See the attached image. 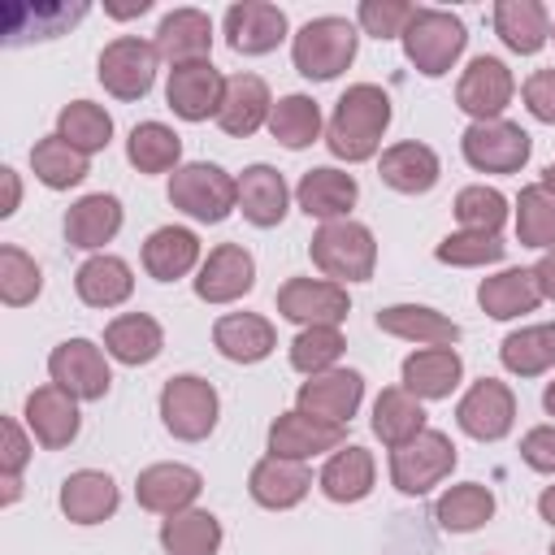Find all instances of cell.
I'll list each match as a JSON object with an SVG mask.
<instances>
[{"mask_svg":"<svg viewBox=\"0 0 555 555\" xmlns=\"http://www.w3.org/2000/svg\"><path fill=\"white\" fill-rule=\"evenodd\" d=\"M356 48H360V35L347 17H312L291 35V61L312 82L338 78L356 61Z\"/></svg>","mask_w":555,"mask_h":555,"instance_id":"cell-3","label":"cell"},{"mask_svg":"<svg viewBox=\"0 0 555 555\" xmlns=\"http://www.w3.org/2000/svg\"><path fill=\"white\" fill-rule=\"evenodd\" d=\"M347 447V425H330V421H317L299 408L282 412L273 425H269V455H282V460H312V455H325V451H338Z\"/></svg>","mask_w":555,"mask_h":555,"instance_id":"cell-15","label":"cell"},{"mask_svg":"<svg viewBox=\"0 0 555 555\" xmlns=\"http://www.w3.org/2000/svg\"><path fill=\"white\" fill-rule=\"evenodd\" d=\"M121 230V199L117 195H82L69 204L65 212V243L69 247H82V251H104V243H113Z\"/></svg>","mask_w":555,"mask_h":555,"instance_id":"cell-27","label":"cell"},{"mask_svg":"<svg viewBox=\"0 0 555 555\" xmlns=\"http://www.w3.org/2000/svg\"><path fill=\"white\" fill-rule=\"evenodd\" d=\"M308 251H312V264H317L330 282H338V286H347V282H369L373 269H377V238H373V230H369L364 221H351V217L325 221V225L312 234Z\"/></svg>","mask_w":555,"mask_h":555,"instance_id":"cell-2","label":"cell"},{"mask_svg":"<svg viewBox=\"0 0 555 555\" xmlns=\"http://www.w3.org/2000/svg\"><path fill=\"white\" fill-rule=\"evenodd\" d=\"M364 399V377L356 369H330V373H317L299 386L295 395V408L317 416V421H330V425H347L356 416Z\"/></svg>","mask_w":555,"mask_h":555,"instance_id":"cell-18","label":"cell"},{"mask_svg":"<svg viewBox=\"0 0 555 555\" xmlns=\"http://www.w3.org/2000/svg\"><path fill=\"white\" fill-rule=\"evenodd\" d=\"M373 477H377L373 451L347 442V447H338V451L325 460L317 486H321V494H325L330 503H360V499H369Z\"/></svg>","mask_w":555,"mask_h":555,"instance_id":"cell-35","label":"cell"},{"mask_svg":"<svg viewBox=\"0 0 555 555\" xmlns=\"http://www.w3.org/2000/svg\"><path fill=\"white\" fill-rule=\"evenodd\" d=\"M520 95H525V108H529L538 121L555 126V69H533V74L525 78Z\"/></svg>","mask_w":555,"mask_h":555,"instance_id":"cell-54","label":"cell"},{"mask_svg":"<svg viewBox=\"0 0 555 555\" xmlns=\"http://www.w3.org/2000/svg\"><path fill=\"white\" fill-rule=\"evenodd\" d=\"M48 377H52L65 395H74L78 403H95V399H104L108 386H113L108 351H104L100 343H91V338H65V343H56L52 356H48Z\"/></svg>","mask_w":555,"mask_h":555,"instance_id":"cell-7","label":"cell"},{"mask_svg":"<svg viewBox=\"0 0 555 555\" xmlns=\"http://www.w3.org/2000/svg\"><path fill=\"white\" fill-rule=\"evenodd\" d=\"M356 199H360L356 178H351L347 169H334V165L308 169V173L299 178V186H295V204H299L308 217H317L321 225H325V221H343V217L356 208Z\"/></svg>","mask_w":555,"mask_h":555,"instance_id":"cell-23","label":"cell"},{"mask_svg":"<svg viewBox=\"0 0 555 555\" xmlns=\"http://www.w3.org/2000/svg\"><path fill=\"white\" fill-rule=\"evenodd\" d=\"M221 399L208 377L199 373H178L160 386V425L182 438V442H204L217 429Z\"/></svg>","mask_w":555,"mask_h":555,"instance_id":"cell-6","label":"cell"},{"mask_svg":"<svg viewBox=\"0 0 555 555\" xmlns=\"http://www.w3.org/2000/svg\"><path fill=\"white\" fill-rule=\"evenodd\" d=\"M490 17H494V35L520 56L542 52V43L551 39V17L538 0H499Z\"/></svg>","mask_w":555,"mask_h":555,"instance_id":"cell-38","label":"cell"},{"mask_svg":"<svg viewBox=\"0 0 555 555\" xmlns=\"http://www.w3.org/2000/svg\"><path fill=\"white\" fill-rule=\"evenodd\" d=\"M286 13L269 0H238L225 9V43L238 56H264L286 39Z\"/></svg>","mask_w":555,"mask_h":555,"instance_id":"cell-16","label":"cell"},{"mask_svg":"<svg viewBox=\"0 0 555 555\" xmlns=\"http://www.w3.org/2000/svg\"><path fill=\"white\" fill-rule=\"evenodd\" d=\"M347 338L338 325H304L295 338H291V369L317 377V373H330L338 369V356H343Z\"/></svg>","mask_w":555,"mask_h":555,"instance_id":"cell-48","label":"cell"},{"mask_svg":"<svg viewBox=\"0 0 555 555\" xmlns=\"http://www.w3.org/2000/svg\"><path fill=\"white\" fill-rule=\"evenodd\" d=\"M516 238L538 251L555 247V195L542 182L520 186V195H516Z\"/></svg>","mask_w":555,"mask_h":555,"instance_id":"cell-47","label":"cell"},{"mask_svg":"<svg viewBox=\"0 0 555 555\" xmlns=\"http://www.w3.org/2000/svg\"><path fill=\"white\" fill-rule=\"evenodd\" d=\"M542 408L555 416V382H546V390H542Z\"/></svg>","mask_w":555,"mask_h":555,"instance_id":"cell-61","label":"cell"},{"mask_svg":"<svg viewBox=\"0 0 555 555\" xmlns=\"http://www.w3.org/2000/svg\"><path fill=\"white\" fill-rule=\"evenodd\" d=\"M425 425V403L416 395H408L403 386H386L377 399H373V434L395 451L403 442H412Z\"/></svg>","mask_w":555,"mask_h":555,"instance_id":"cell-39","label":"cell"},{"mask_svg":"<svg viewBox=\"0 0 555 555\" xmlns=\"http://www.w3.org/2000/svg\"><path fill=\"white\" fill-rule=\"evenodd\" d=\"M199 264V238L186 225H160L143 238V269L156 282H178Z\"/></svg>","mask_w":555,"mask_h":555,"instance_id":"cell-32","label":"cell"},{"mask_svg":"<svg viewBox=\"0 0 555 555\" xmlns=\"http://www.w3.org/2000/svg\"><path fill=\"white\" fill-rule=\"evenodd\" d=\"M169 204L182 208L191 221L217 225L238 208V178H230L221 165L191 160L169 173Z\"/></svg>","mask_w":555,"mask_h":555,"instance_id":"cell-5","label":"cell"},{"mask_svg":"<svg viewBox=\"0 0 555 555\" xmlns=\"http://www.w3.org/2000/svg\"><path fill=\"white\" fill-rule=\"evenodd\" d=\"M477 304L494 321H516V317H525V312H533L542 304V291H538L533 269H503L494 278H481Z\"/></svg>","mask_w":555,"mask_h":555,"instance_id":"cell-37","label":"cell"},{"mask_svg":"<svg viewBox=\"0 0 555 555\" xmlns=\"http://www.w3.org/2000/svg\"><path fill=\"white\" fill-rule=\"evenodd\" d=\"M542 186H546V191H551V195H555V160H551V165H546V173H542Z\"/></svg>","mask_w":555,"mask_h":555,"instance_id":"cell-62","label":"cell"},{"mask_svg":"<svg viewBox=\"0 0 555 555\" xmlns=\"http://www.w3.org/2000/svg\"><path fill=\"white\" fill-rule=\"evenodd\" d=\"M160 347H165V330L147 312H121V317H113L104 325V351L117 364H130V369L152 364L160 356Z\"/></svg>","mask_w":555,"mask_h":555,"instance_id":"cell-34","label":"cell"},{"mask_svg":"<svg viewBox=\"0 0 555 555\" xmlns=\"http://www.w3.org/2000/svg\"><path fill=\"white\" fill-rule=\"evenodd\" d=\"M551 39H555V22H551Z\"/></svg>","mask_w":555,"mask_h":555,"instance_id":"cell-63","label":"cell"},{"mask_svg":"<svg viewBox=\"0 0 555 555\" xmlns=\"http://www.w3.org/2000/svg\"><path fill=\"white\" fill-rule=\"evenodd\" d=\"M390 126V95L377 87V82H356L338 95L334 113H330V126H325V147L347 160V165H360L369 156H377L382 147V134Z\"/></svg>","mask_w":555,"mask_h":555,"instance_id":"cell-1","label":"cell"},{"mask_svg":"<svg viewBox=\"0 0 555 555\" xmlns=\"http://www.w3.org/2000/svg\"><path fill=\"white\" fill-rule=\"evenodd\" d=\"M87 160H91V156H82L78 147H69L61 134H48V139H39V143L30 147V169H35V178H39L48 191H69V186H78V182L87 178Z\"/></svg>","mask_w":555,"mask_h":555,"instance_id":"cell-46","label":"cell"},{"mask_svg":"<svg viewBox=\"0 0 555 555\" xmlns=\"http://www.w3.org/2000/svg\"><path fill=\"white\" fill-rule=\"evenodd\" d=\"M499 360L507 373L516 377H538L555 364V321L546 325H525V330H512L503 343H499Z\"/></svg>","mask_w":555,"mask_h":555,"instance_id":"cell-42","label":"cell"},{"mask_svg":"<svg viewBox=\"0 0 555 555\" xmlns=\"http://www.w3.org/2000/svg\"><path fill=\"white\" fill-rule=\"evenodd\" d=\"M61 512L74 520V525H100L117 512L121 494H117V481L100 468H78L61 481Z\"/></svg>","mask_w":555,"mask_h":555,"instance_id":"cell-30","label":"cell"},{"mask_svg":"<svg viewBox=\"0 0 555 555\" xmlns=\"http://www.w3.org/2000/svg\"><path fill=\"white\" fill-rule=\"evenodd\" d=\"M0 182H4V204H0V217H13L17 212V204H22V182H17V173L4 165L0 169Z\"/></svg>","mask_w":555,"mask_h":555,"instance_id":"cell-57","label":"cell"},{"mask_svg":"<svg viewBox=\"0 0 555 555\" xmlns=\"http://www.w3.org/2000/svg\"><path fill=\"white\" fill-rule=\"evenodd\" d=\"M269 113H273V95H269V87H264L260 74H234V78H225V95H221V108H217V126H221L230 139L256 134L260 126H269Z\"/></svg>","mask_w":555,"mask_h":555,"instance_id":"cell-22","label":"cell"},{"mask_svg":"<svg viewBox=\"0 0 555 555\" xmlns=\"http://www.w3.org/2000/svg\"><path fill=\"white\" fill-rule=\"evenodd\" d=\"M412 13H416V4H408V0H360L356 22L373 39H403Z\"/></svg>","mask_w":555,"mask_h":555,"instance_id":"cell-52","label":"cell"},{"mask_svg":"<svg viewBox=\"0 0 555 555\" xmlns=\"http://www.w3.org/2000/svg\"><path fill=\"white\" fill-rule=\"evenodd\" d=\"M56 134H61L69 147H78L82 156H95V152H104L108 139H113V117H108L104 104H95V100H74V104L61 108Z\"/></svg>","mask_w":555,"mask_h":555,"instance_id":"cell-44","label":"cell"},{"mask_svg":"<svg viewBox=\"0 0 555 555\" xmlns=\"http://www.w3.org/2000/svg\"><path fill=\"white\" fill-rule=\"evenodd\" d=\"M4 434V447H0V477H22V468L30 464V438H26V425L4 416L0 425Z\"/></svg>","mask_w":555,"mask_h":555,"instance_id":"cell-53","label":"cell"},{"mask_svg":"<svg viewBox=\"0 0 555 555\" xmlns=\"http://www.w3.org/2000/svg\"><path fill=\"white\" fill-rule=\"evenodd\" d=\"M126 156L139 173H169L182 160V139L165 121H139L126 139Z\"/></svg>","mask_w":555,"mask_h":555,"instance_id":"cell-45","label":"cell"},{"mask_svg":"<svg viewBox=\"0 0 555 555\" xmlns=\"http://www.w3.org/2000/svg\"><path fill=\"white\" fill-rule=\"evenodd\" d=\"M212 347L234 364H260L278 347V334L260 312H225L212 325Z\"/></svg>","mask_w":555,"mask_h":555,"instance_id":"cell-33","label":"cell"},{"mask_svg":"<svg viewBox=\"0 0 555 555\" xmlns=\"http://www.w3.org/2000/svg\"><path fill=\"white\" fill-rule=\"evenodd\" d=\"M26 429L35 434V442L39 447H48V451H61V447H69L74 438H78V429H82V416H78V399L74 395H65L56 382H48V386H35L30 395H26Z\"/></svg>","mask_w":555,"mask_h":555,"instance_id":"cell-19","label":"cell"},{"mask_svg":"<svg viewBox=\"0 0 555 555\" xmlns=\"http://www.w3.org/2000/svg\"><path fill=\"white\" fill-rule=\"evenodd\" d=\"M199 490H204V477L191 464H147L134 477L139 507L143 512H156V516H173V512L195 507Z\"/></svg>","mask_w":555,"mask_h":555,"instance_id":"cell-20","label":"cell"},{"mask_svg":"<svg viewBox=\"0 0 555 555\" xmlns=\"http://www.w3.org/2000/svg\"><path fill=\"white\" fill-rule=\"evenodd\" d=\"M39 291H43V273H39L35 256H26L22 247L4 243L0 247V299L9 308H26V304L39 299Z\"/></svg>","mask_w":555,"mask_h":555,"instance_id":"cell-50","label":"cell"},{"mask_svg":"<svg viewBox=\"0 0 555 555\" xmlns=\"http://www.w3.org/2000/svg\"><path fill=\"white\" fill-rule=\"evenodd\" d=\"M533 278H538V291H542V299H551V304H555V247L538 256V264H533Z\"/></svg>","mask_w":555,"mask_h":555,"instance_id":"cell-56","label":"cell"},{"mask_svg":"<svg viewBox=\"0 0 555 555\" xmlns=\"http://www.w3.org/2000/svg\"><path fill=\"white\" fill-rule=\"evenodd\" d=\"M399 43H403V56L416 65V74L442 78V74H451V65L464 56L468 30H464V22H460L455 13H447V9H416Z\"/></svg>","mask_w":555,"mask_h":555,"instance_id":"cell-4","label":"cell"},{"mask_svg":"<svg viewBox=\"0 0 555 555\" xmlns=\"http://www.w3.org/2000/svg\"><path fill=\"white\" fill-rule=\"evenodd\" d=\"M377 330L390 334V338H403V343H416V347H455L460 338V325L451 317H442L438 308H425V304H390L377 312Z\"/></svg>","mask_w":555,"mask_h":555,"instance_id":"cell-29","label":"cell"},{"mask_svg":"<svg viewBox=\"0 0 555 555\" xmlns=\"http://www.w3.org/2000/svg\"><path fill=\"white\" fill-rule=\"evenodd\" d=\"M455 425H460L468 438H477V442H499V438H507L512 425H516V395H512V386L499 382V377L473 382V386L460 395V403H455Z\"/></svg>","mask_w":555,"mask_h":555,"instance_id":"cell-11","label":"cell"},{"mask_svg":"<svg viewBox=\"0 0 555 555\" xmlns=\"http://www.w3.org/2000/svg\"><path fill=\"white\" fill-rule=\"evenodd\" d=\"M278 312L286 321L304 325H343L351 312L347 286L330 282V278H286L278 291Z\"/></svg>","mask_w":555,"mask_h":555,"instance_id":"cell-12","label":"cell"},{"mask_svg":"<svg viewBox=\"0 0 555 555\" xmlns=\"http://www.w3.org/2000/svg\"><path fill=\"white\" fill-rule=\"evenodd\" d=\"M455 468V442L442 429H421L412 442L390 451V481L403 494H429Z\"/></svg>","mask_w":555,"mask_h":555,"instance_id":"cell-8","label":"cell"},{"mask_svg":"<svg viewBox=\"0 0 555 555\" xmlns=\"http://www.w3.org/2000/svg\"><path fill=\"white\" fill-rule=\"evenodd\" d=\"M269 134H273L282 147H291V152L317 143V139H321V108H317V100L304 95V91H291V95L273 100Z\"/></svg>","mask_w":555,"mask_h":555,"instance_id":"cell-43","label":"cell"},{"mask_svg":"<svg viewBox=\"0 0 555 555\" xmlns=\"http://www.w3.org/2000/svg\"><path fill=\"white\" fill-rule=\"evenodd\" d=\"M512 95H516V78L499 56H473L455 82V104L473 121H499Z\"/></svg>","mask_w":555,"mask_h":555,"instance_id":"cell-13","label":"cell"},{"mask_svg":"<svg viewBox=\"0 0 555 555\" xmlns=\"http://www.w3.org/2000/svg\"><path fill=\"white\" fill-rule=\"evenodd\" d=\"M399 377H403V390L416 395L421 403L447 399V395L460 386V377H464V360H460L455 347H416V351L403 360Z\"/></svg>","mask_w":555,"mask_h":555,"instance_id":"cell-26","label":"cell"},{"mask_svg":"<svg viewBox=\"0 0 555 555\" xmlns=\"http://www.w3.org/2000/svg\"><path fill=\"white\" fill-rule=\"evenodd\" d=\"M87 17V4L74 0H48V4H9L4 9V43L9 48H22L30 39H56L65 35L69 26H78Z\"/></svg>","mask_w":555,"mask_h":555,"instance_id":"cell-25","label":"cell"},{"mask_svg":"<svg viewBox=\"0 0 555 555\" xmlns=\"http://www.w3.org/2000/svg\"><path fill=\"white\" fill-rule=\"evenodd\" d=\"M520 460L533 473H555V425H538L520 438Z\"/></svg>","mask_w":555,"mask_h":555,"instance_id":"cell-55","label":"cell"},{"mask_svg":"<svg viewBox=\"0 0 555 555\" xmlns=\"http://www.w3.org/2000/svg\"><path fill=\"white\" fill-rule=\"evenodd\" d=\"M247 490H251V499H256L260 507H269V512H286V507L304 503V494L312 490V473H308V464H299V460L264 455V460L251 464V473H247Z\"/></svg>","mask_w":555,"mask_h":555,"instance_id":"cell-24","label":"cell"},{"mask_svg":"<svg viewBox=\"0 0 555 555\" xmlns=\"http://www.w3.org/2000/svg\"><path fill=\"white\" fill-rule=\"evenodd\" d=\"M156 61H160L156 43H147L139 35H121V39L104 43V52L95 61V78L117 100H143L156 82Z\"/></svg>","mask_w":555,"mask_h":555,"instance_id":"cell-10","label":"cell"},{"mask_svg":"<svg viewBox=\"0 0 555 555\" xmlns=\"http://www.w3.org/2000/svg\"><path fill=\"white\" fill-rule=\"evenodd\" d=\"M152 43H156V56L169 61L173 69L208 61V52H212V17L204 9H173V13L160 17Z\"/></svg>","mask_w":555,"mask_h":555,"instance_id":"cell-21","label":"cell"},{"mask_svg":"<svg viewBox=\"0 0 555 555\" xmlns=\"http://www.w3.org/2000/svg\"><path fill=\"white\" fill-rule=\"evenodd\" d=\"M221 95H225V78L212 61H195V65H178L169 69V82H165V100L169 108L182 117V121H217V108H221Z\"/></svg>","mask_w":555,"mask_h":555,"instance_id":"cell-17","label":"cell"},{"mask_svg":"<svg viewBox=\"0 0 555 555\" xmlns=\"http://www.w3.org/2000/svg\"><path fill=\"white\" fill-rule=\"evenodd\" d=\"M551 555H555V546H551Z\"/></svg>","mask_w":555,"mask_h":555,"instance_id":"cell-64","label":"cell"},{"mask_svg":"<svg viewBox=\"0 0 555 555\" xmlns=\"http://www.w3.org/2000/svg\"><path fill=\"white\" fill-rule=\"evenodd\" d=\"M490 516H494V494H490V486H481V481H460V486H451L447 494H438V503H434V520H438L447 533H473V529H481Z\"/></svg>","mask_w":555,"mask_h":555,"instance_id":"cell-41","label":"cell"},{"mask_svg":"<svg viewBox=\"0 0 555 555\" xmlns=\"http://www.w3.org/2000/svg\"><path fill=\"white\" fill-rule=\"evenodd\" d=\"M503 251H507V243H503L499 234H477V230H455V234H447V238L434 247V256H438L442 264H455V269H486V264H499Z\"/></svg>","mask_w":555,"mask_h":555,"instance_id":"cell-51","label":"cell"},{"mask_svg":"<svg viewBox=\"0 0 555 555\" xmlns=\"http://www.w3.org/2000/svg\"><path fill=\"white\" fill-rule=\"evenodd\" d=\"M0 486H4V490H0V503H4V507L17 503V494H22V477H0Z\"/></svg>","mask_w":555,"mask_h":555,"instance_id":"cell-60","label":"cell"},{"mask_svg":"<svg viewBox=\"0 0 555 555\" xmlns=\"http://www.w3.org/2000/svg\"><path fill=\"white\" fill-rule=\"evenodd\" d=\"M152 9V0H134V4H104V13L108 17H139V13H147Z\"/></svg>","mask_w":555,"mask_h":555,"instance_id":"cell-58","label":"cell"},{"mask_svg":"<svg viewBox=\"0 0 555 555\" xmlns=\"http://www.w3.org/2000/svg\"><path fill=\"white\" fill-rule=\"evenodd\" d=\"M455 221L460 230H477V234H499L503 221H507V195L477 182V186H464L455 195Z\"/></svg>","mask_w":555,"mask_h":555,"instance_id":"cell-49","label":"cell"},{"mask_svg":"<svg viewBox=\"0 0 555 555\" xmlns=\"http://www.w3.org/2000/svg\"><path fill=\"white\" fill-rule=\"evenodd\" d=\"M538 516H542V520L555 529V486H546V490L538 494Z\"/></svg>","mask_w":555,"mask_h":555,"instance_id":"cell-59","label":"cell"},{"mask_svg":"<svg viewBox=\"0 0 555 555\" xmlns=\"http://www.w3.org/2000/svg\"><path fill=\"white\" fill-rule=\"evenodd\" d=\"M286 208H291V191H286V178L273 165H247L238 173V212L256 230L282 225Z\"/></svg>","mask_w":555,"mask_h":555,"instance_id":"cell-28","label":"cell"},{"mask_svg":"<svg viewBox=\"0 0 555 555\" xmlns=\"http://www.w3.org/2000/svg\"><path fill=\"white\" fill-rule=\"evenodd\" d=\"M460 152L477 173H520L529 152H533V139H529V130H520L507 117L473 121L460 139Z\"/></svg>","mask_w":555,"mask_h":555,"instance_id":"cell-9","label":"cell"},{"mask_svg":"<svg viewBox=\"0 0 555 555\" xmlns=\"http://www.w3.org/2000/svg\"><path fill=\"white\" fill-rule=\"evenodd\" d=\"M377 173H382V182H386L390 191H399V195H425V191L438 186L442 165H438V152H434L429 143H412V139H408V143H395V147L382 152Z\"/></svg>","mask_w":555,"mask_h":555,"instance_id":"cell-31","label":"cell"},{"mask_svg":"<svg viewBox=\"0 0 555 555\" xmlns=\"http://www.w3.org/2000/svg\"><path fill=\"white\" fill-rule=\"evenodd\" d=\"M74 291H78V299L87 308H117V304H126L134 295V273H130V264L121 256L100 251V256L78 264Z\"/></svg>","mask_w":555,"mask_h":555,"instance_id":"cell-36","label":"cell"},{"mask_svg":"<svg viewBox=\"0 0 555 555\" xmlns=\"http://www.w3.org/2000/svg\"><path fill=\"white\" fill-rule=\"evenodd\" d=\"M251 286H256V260L243 243H217L195 273V295L204 304H234Z\"/></svg>","mask_w":555,"mask_h":555,"instance_id":"cell-14","label":"cell"},{"mask_svg":"<svg viewBox=\"0 0 555 555\" xmlns=\"http://www.w3.org/2000/svg\"><path fill=\"white\" fill-rule=\"evenodd\" d=\"M160 546L165 555H217L221 546V520L204 507H186L160 520Z\"/></svg>","mask_w":555,"mask_h":555,"instance_id":"cell-40","label":"cell"}]
</instances>
